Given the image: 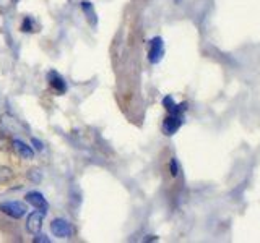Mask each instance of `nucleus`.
Instances as JSON below:
<instances>
[{
  "label": "nucleus",
  "instance_id": "39448f33",
  "mask_svg": "<svg viewBox=\"0 0 260 243\" xmlns=\"http://www.w3.org/2000/svg\"><path fill=\"white\" fill-rule=\"evenodd\" d=\"M25 200L26 203L31 204L33 208L39 209L41 212H44V214H47V209H49V204H47V200L44 198V195L41 192H28L25 195Z\"/></svg>",
  "mask_w": 260,
  "mask_h": 243
},
{
  "label": "nucleus",
  "instance_id": "9b49d317",
  "mask_svg": "<svg viewBox=\"0 0 260 243\" xmlns=\"http://www.w3.org/2000/svg\"><path fill=\"white\" fill-rule=\"evenodd\" d=\"M169 172H171V175H173V177L179 175L181 167H179V162H177L176 157H171V161H169Z\"/></svg>",
  "mask_w": 260,
  "mask_h": 243
},
{
  "label": "nucleus",
  "instance_id": "f03ea898",
  "mask_svg": "<svg viewBox=\"0 0 260 243\" xmlns=\"http://www.w3.org/2000/svg\"><path fill=\"white\" fill-rule=\"evenodd\" d=\"M50 232L57 238H70L73 235V227L67 219H54L50 222Z\"/></svg>",
  "mask_w": 260,
  "mask_h": 243
},
{
  "label": "nucleus",
  "instance_id": "f257e3e1",
  "mask_svg": "<svg viewBox=\"0 0 260 243\" xmlns=\"http://www.w3.org/2000/svg\"><path fill=\"white\" fill-rule=\"evenodd\" d=\"M28 211V206L21 201H2L0 203V212L12 219H21Z\"/></svg>",
  "mask_w": 260,
  "mask_h": 243
},
{
  "label": "nucleus",
  "instance_id": "4468645a",
  "mask_svg": "<svg viewBox=\"0 0 260 243\" xmlns=\"http://www.w3.org/2000/svg\"><path fill=\"white\" fill-rule=\"evenodd\" d=\"M29 172H31V173H29V178L34 180V181H41V175H39V173H33V170H29Z\"/></svg>",
  "mask_w": 260,
  "mask_h": 243
},
{
  "label": "nucleus",
  "instance_id": "20e7f679",
  "mask_svg": "<svg viewBox=\"0 0 260 243\" xmlns=\"http://www.w3.org/2000/svg\"><path fill=\"white\" fill-rule=\"evenodd\" d=\"M184 124V113H168L163 122V132L168 136H173Z\"/></svg>",
  "mask_w": 260,
  "mask_h": 243
},
{
  "label": "nucleus",
  "instance_id": "9d476101",
  "mask_svg": "<svg viewBox=\"0 0 260 243\" xmlns=\"http://www.w3.org/2000/svg\"><path fill=\"white\" fill-rule=\"evenodd\" d=\"M81 9H83V12H85L86 18H88V21H90L91 26H96V25H98V17H96L94 7H93L91 2H88V0H83V2H81Z\"/></svg>",
  "mask_w": 260,
  "mask_h": 243
},
{
  "label": "nucleus",
  "instance_id": "7ed1b4c3",
  "mask_svg": "<svg viewBox=\"0 0 260 243\" xmlns=\"http://www.w3.org/2000/svg\"><path fill=\"white\" fill-rule=\"evenodd\" d=\"M165 57V41L160 36L153 37L150 41V50H148V60L156 65L161 62V58Z\"/></svg>",
  "mask_w": 260,
  "mask_h": 243
},
{
  "label": "nucleus",
  "instance_id": "2eb2a0df",
  "mask_svg": "<svg viewBox=\"0 0 260 243\" xmlns=\"http://www.w3.org/2000/svg\"><path fill=\"white\" fill-rule=\"evenodd\" d=\"M34 241H49V238L47 237H44V235H39V237H34Z\"/></svg>",
  "mask_w": 260,
  "mask_h": 243
},
{
  "label": "nucleus",
  "instance_id": "1a4fd4ad",
  "mask_svg": "<svg viewBox=\"0 0 260 243\" xmlns=\"http://www.w3.org/2000/svg\"><path fill=\"white\" fill-rule=\"evenodd\" d=\"M12 144H13L15 151H17V153H18L21 157H23V159H33V157H34V151H33V148L28 146L26 143L20 141V140H13Z\"/></svg>",
  "mask_w": 260,
  "mask_h": 243
},
{
  "label": "nucleus",
  "instance_id": "423d86ee",
  "mask_svg": "<svg viewBox=\"0 0 260 243\" xmlns=\"http://www.w3.org/2000/svg\"><path fill=\"white\" fill-rule=\"evenodd\" d=\"M44 212H41L39 209L38 211H34L31 212V214L28 216V221H26V229L29 233H33V235H38L42 229V219H44Z\"/></svg>",
  "mask_w": 260,
  "mask_h": 243
},
{
  "label": "nucleus",
  "instance_id": "f8f14e48",
  "mask_svg": "<svg viewBox=\"0 0 260 243\" xmlns=\"http://www.w3.org/2000/svg\"><path fill=\"white\" fill-rule=\"evenodd\" d=\"M21 29H23V31H26V33L33 31V29H34L33 20L29 18V17H26V18H25V21H23V25H21Z\"/></svg>",
  "mask_w": 260,
  "mask_h": 243
},
{
  "label": "nucleus",
  "instance_id": "ddd939ff",
  "mask_svg": "<svg viewBox=\"0 0 260 243\" xmlns=\"http://www.w3.org/2000/svg\"><path fill=\"white\" fill-rule=\"evenodd\" d=\"M31 143L34 144L36 149H38V151H42V149H44V144H42L38 138H33V140H31Z\"/></svg>",
  "mask_w": 260,
  "mask_h": 243
},
{
  "label": "nucleus",
  "instance_id": "6e6552de",
  "mask_svg": "<svg viewBox=\"0 0 260 243\" xmlns=\"http://www.w3.org/2000/svg\"><path fill=\"white\" fill-rule=\"evenodd\" d=\"M163 107L168 110V113H184L187 110V102L176 104L173 96H166L165 99H163Z\"/></svg>",
  "mask_w": 260,
  "mask_h": 243
},
{
  "label": "nucleus",
  "instance_id": "dca6fc26",
  "mask_svg": "<svg viewBox=\"0 0 260 243\" xmlns=\"http://www.w3.org/2000/svg\"><path fill=\"white\" fill-rule=\"evenodd\" d=\"M174 2H179V0H174Z\"/></svg>",
  "mask_w": 260,
  "mask_h": 243
},
{
  "label": "nucleus",
  "instance_id": "0eeeda50",
  "mask_svg": "<svg viewBox=\"0 0 260 243\" xmlns=\"http://www.w3.org/2000/svg\"><path fill=\"white\" fill-rule=\"evenodd\" d=\"M47 80H49V86H50V89L54 91L56 94H64L65 91H67L65 81H64V78H62L57 72H49Z\"/></svg>",
  "mask_w": 260,
  "mask_h": 243
}]
</instances>
